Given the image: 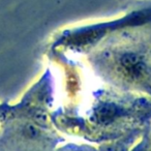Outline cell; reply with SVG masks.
I'll return each mask as SVG.
<instances>
[{
	"label": "cell",
	"mask_w": 151,
	"mask_h": 151,
	"mask_svg": "<svg viewBox=\"0 0 151 151\" xmlns=\"http://www.w3.org/2000/svg\"><path fill=\"white\" fill-rule=\"evenodd\" d=\"M118 70L123 78L130 82H139L146 77L148 64L142 54L137 52L122 53L119 57Z\"/></svg>",
	"instance_id": "6da1fadb"
},
{
	"label": "cell",
	"mask_w": 151,
	"mask_h": 151,
	"mask_svg": "<svg viewBox=\"0 0 151 151\" xmlns=\"http://www.w3.org/2000/svg\"><path fill=\"white\" fill-rule=\"evenodd\" d=\"M118 108L113 104H104L97 108L95 112V117L103 124L110 123L118 115Z\"/></svg>",
	"instance_id": "7a4b0ae2"
}]
</instances>
